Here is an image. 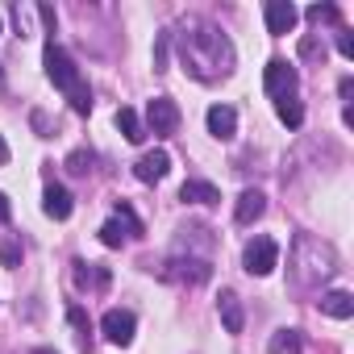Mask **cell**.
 I'll return each mask as SVG.
<instances>
[{"label": "cell", "mask_w": 354, "mask_h": 354, "mask_svg": "<svg viewBox=\"0 0 354 354\" xmlns=\"http://www.w3.org/2000/svg\"><path fill=\"white\" fill-rule=\"evenodd\" d=\"M5 162H9V142L0 138V167H5Z\"/></svg>", "instance_id": "83f0119b"}, {"label": "cell", "mask_w": 354, "mask_h": 354, "mask_svg": "<svg viewBox=\"0 0 354 354\" xmlns=\"http://www.w3.org/2000/svg\"><path fill=\"white\" fill-rule=\"evenodd\" d=\"M321 313H329V317H337V321H350L354 317V296L350 292H325L321 296Z\"/></svg>", "instance_id": "2e32d148"}, {"label": "cell", "mask_w": 354, "mask_h": 354, "mask_svg": "<svg viewBox=\"0 0 354 354\" xmlns=\"http://www.w3.org/2000/svg\"><path fill=\"white\" fill-rule=\"evenodd\" d=\"M337 50H342L346 59H354V38H350V30H342V34H337Z\"/></svg>", "instance_id": "d4e9b609"}, {"label": "cell", "mask_w": 354, "mask_h": 354, "mask_svg": "<svg viewBox=\"0 0 354 354\" xmlns=\"http://www.w3.org/2000/svg\"><path fill=\"white\" fill-rule=\"evenodd\" d=\"M263 213H267V196H263L259 188H246V192L238 196V205H234V221H238V225H254Z\"/></svg>", "instance_id": "30bf717a"}, {"label": "cell", "mask_w": 354, "mask_h": 354, "mask_svg": "<svg viewBox=\"0 0 354 354\" xmlns=\"http://www.w3.org/2000/svg\"><path fill=\"white\" fill-rule=\"evenodd\" d=\"M263 17H267V30H271V34H292L296 21H300V13H296L292 0H267Z\"/></svg>", "instance_id": "ba28073f"}, {"label": "cell", "mask_w": 354, "mask_h": 354, "mask_svg": "<svg viewBox=\"0 0 354 354\" xmlns=\"http://www.w3.org/2000/svg\"><path fill=\"white\" fill-rule=\"evenodd\" d=\"M180 201H184V205H217L221 192H217L209 180H188V184L180 188Z\"/></svg>", "instance_id": "9a60e30c"}, {"label": "cell", "mask_w": 354, "mask_h": 354, "mask_svg": "<svg viewBox=\"0 0 354 354\" xmlns=\"http://www.w3.org/2000/svg\"><path fill=\"white\" fill-rule=\"evenodd\" d=\"M275 113H279V121H283L288 129H300V125H304V109H300V100H296V96L275 100Z\"/></svg>", "instance_id": "d6986e66"}, {"label": "cell", "mask_w": 354, "mask_h": 354, "mask_svg": "<svg viewBox=\"0 0 354 354\" xmlns=\"http://www.w3.org/2000/svg\"><path fill=\"white\" fill-rule=\"evenodd\" d=\"M100 329H104V337H109L113 346H129V342H133L138 321H133V313H129V308H109V313L100 317Z\"/></svg>", "instance_id": "52a82bcc"}, {"label": "cell", "mask_w": 354, "mask_h": 354, "mask_svg": "<svg viewBox=\"0 0 354 354\" xmlns=\"http://www.w3.org/2000/svg\"><path fill=\"white\" fill-rule=\"evenodd\" d=\"M9 217H13V209H9V196H5V192H0V225H5Z\"/></svg>", "instance_id": "4316f807"}, {"label": "cell", "mask_w": 354, "mask_h": 354, "mask_svg": "<svg viewBox=\"0 0 354 354\" xmlns=\"http://www.w3.org/2000/svg\"><path fill=\"white\" fill-rule=\"evenodd\" d=\"M34 354H55V350H34Z\"/></svg>", "instance_id": "f1b7e54d"}, {"label": "cell", "mask_w": 354, "mask_h": 354, "mask_svg": "<svg viewBox=\"0 0 354 354\" xmlns=\"http://www.w3.org/2000/svg\"><path fill=\"white\" fill-rule=\"evenodd\" d=\"M117 129L125 133V142H146V125H142V117L133 113V109H117Z\"/></svg>", "instance_id": "e0dca14e"}, {"label": "cell", "mask_w": 354, "mask_h": 354, "mask_svg": "<svg viewBox=\"0 0 354 354\" xmlns=\"http://www.w3.org/2000/svg\"><path fill=\"white\" fill-rule=\"evenodd\" d=\"M300 55H304V59H317V55L325 59V46H317L313 38H304V42H300Z\"/></svg>", "instance_id": "484cf974"}, {"label": "cell", "mask_w": 354, "mask_h": 354, "mask_svg": "<svg viewBox=\"0 0 354 354\" xmlns=\"http://www.w3.org/2000/svg\"><path fill=\"white\" fill-rule=\"evenodd\" d=\"M17 263H21V246L5 242V246H0V267H17Z\"/></svg>", "instance_id": "cb8c5ba5"}, {"label": "cell", "mask_w": 354, "mask_h": 354, "mask_svg": "<svg viewBox=\"0 0 354 354\" xmlns=\"http://www.w3.org/2000/svg\"><path fill=\"white\" fill-rule=\"evenodd\" d=\"M213 275V267L209 263H201V259H175V263H167V279H188V283H205Z\"/></svg>", "instance_id": "4fadbf2b"}, {"label": "cell", "mask_w": 354, "mask_h": 354, "mask_svg": "<svg viewBox=\"0 0 354 354\" xmlns=\"http://www.w3.org/2000/svg\"><path fill=\"white\" fill-rule=\"evenodd\" d=\"M42 63H46V75H50V84H55V88H63L67 96H71L75 88H84V80H80V67H75V59H71L63 46L46 42V50H42Z\"/></svg>", "instance_id": "7a4b0ae2"}, {"label": "cell", "mask_w": 354, "mask_h": 354, "mask_svg": "<svg viewBox=\"0 0 354 354\" xmlns=\"http://www.w3.org/2000/svg\"><path fill=\"white\" fill-rule=\"evenodd\" d=\"M125 238H142V221H138V213H133L129 205H117V213L100 225V242H104L109 250H117Z\"/></svg>", "instance_id": "3957f363"}, {"label": "cell", "mask_w": 354, "mask_h": 354, "mask_svg": "<svg viewBox=\"0 0 354 354\" xmlns=\"http://www.w3.org/2000/svg\"><path fill=\"white\" fill-rule=\"evenodd\" d=\"M167 171H171V154H167V150H150V154H142V158L133 162V175H138L142 184L167 180Z\"/></svg>", "instance_id": "9c48e42d"}, {"label": "cell", "mask_w": 354, "mask_h": 354, "mask_svg": "<svg viewBox=\"0 0 354 354\" xmlns=\"http://www.w3.org/2000/svg\"><path fill=\"white\" fill-rule=\"evenodd\" d=\"M205 121H209V133H213V138H221V142H230V138L238 133V113H234L230 104H213Z\"/></svg>", "instance_id": "8fae6325"}, {"label": "cell", "mask_w": 354, "mask_h": 354, "mask_svg": "<svg viewBox=\"0 0 354 354\" xmlns=\"http://www.w3.org/2000/svg\"><path fill=\"white\" fill-rule=\"evenodd\" d=\"M146 133H158V138H167V133H175L180 129V104H175L171 96H154L150 104H146Z\"/></svg>", "instance_id": "5b68a950"}, {"label": "cell", "mask_w": 354, "mask_h": 354, "mask_svg": "<svg viewBox=\"0 0 354 354\" xmlns=\"http://www.w3.org/2000/svg\"><path fill=\"white\" fill-rule=\"evenodd\" d=\"M296 84H300V75H296L292 63H283V59H271V63H267V71H263V88H267V96H275V100L296 96Z\"/></svg>", "instance_id": "8992f818"}, {"label": "cell", "mask_w": 354, "mask_h": 354, "mask_svg": "<svg viewBox=\"0 0 354 354\" xmlns=\"http://www.w3.org/2000/svg\"><path fill=\"white\" fill-rule=\"evenodd\" d=\"M267 350H271V354H300V350H304V342H300V333H296V329H275V333H271V342H267Z\"/></svg>", "instance_id": "ac0fdd59"}, {"label": "cell", "mask_w": 354, "mask_h": 354, "mask_svg": "<svg viewBox=\"0 0 354 354\" xmlns=\"http://www.w3.org/2000/svg\"><path fill=\"white\" fill-rule=\"evenodd\" d=\"M71 209H75V201H71V192H67V188L50 184V188L42 192V213H46V217H55V221H67V217H71Z\"/></svg>", "instance_id": "7c38bea8"}, {"label": "cell", "mask_w": 354, "mask_h": 354, "mask_svg": "<svg viewBox=\"0 0 354 354\" xmlns=\"http://www.w3.org/2000/svg\"><path fill=\"white\" fill-rule=\"evenodd\" d=\"M217 308H221V325H225V333H242V325H246V313H242V300H238L234 292H221V300H217Z\"/></svg>", "instance_id": "5bb4252c"}, {"label": "cell", "mask_w": 354, "mask_h": 354, "mask_svg": "<svg viewBox=\"0 0 354 354\" xmlns=\"http://www.w3.org/2000/svg\"><path fill=\"white\" fill-rule=\"evenodd\" d=\"M75 279H80V288H88V283L109 288V271H104V267H96V263H75Z\"/></svg>", "instance_id": "ffe728a7"}, {"label": "cell", "mask_w": 354, "mask_h": 354, "mask_svg": "<svg viewBox=\"0 0 354 354\" xmlns=\"http://www.w3.org/2000/svg\"><path fill=\"white\" fill-rule=\"evenodd\" d=\"M67 171L71 175H88L92 171V150H71L67 154Z\"/></svg>", "instance_id": "44dd1931"}, {"label": "cell", "mask_w": 354, "mask_h": 354, "mask_svg": "<svg viewBox=\"0 0 354 354\" xmlns=\"http://www.w3.org/2000/svg\"><path fill=\"white\" fill-rule=\"evenodd\" d=\"M313 26H321V21H337V9L333 5H308V13H304Z\"/></svg>", "instance_id": "7402d4cb"}, {"label": "cell", "mask_w": 354, "mask_h": 354, "mask_svg": "<svg viewBox=\"0 0 354 354\" xmlns=\"http://www.w3.org/2000/svg\"><path fill=\"white\" fill-rule=\"evenodd\" d=\"M180 59H184V71L196 75V80H205V84L234 75V63H238L234 42L217 26H209V21H188L184 26V34H180Z\"/></svg>", "instance_id": "6da1fadb"}, {"label": "cell", "mask_w": 354, "mask_h": 354, "mask_svg": "<svg viewBox=\"0 0 354 354\" xmlns=\"http://www.w3.org/2000/svg\"><path fill=\"white\" fill-rule=\"evenodd\" d=\"M167 46H171V34L162 30L158 42H154V71H167Z\"/></svg>", "instance_id": "603a6c76"}, {"label": "cell", "mask_w": 354, "mask_h": 354, "mask_svg": "<svg viewBox=\"0 0 354 354\" xmlns=\"http://www.w3.org/2000/svg\"><path fill=\"white\" fill-rule=\"evenodd\" d=\"M242 267H246L250 275H271V271L279 267V246H275V238H250L246 250H242Z\"/></svg>", "instance_id": "277c9868"}]
</instances>
